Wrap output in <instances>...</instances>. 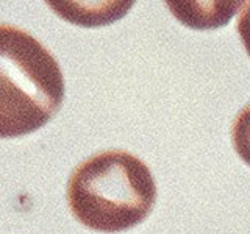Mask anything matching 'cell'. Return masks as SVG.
Listing matches in <instances>:
<instances>
[{
  "label": "cell",
  "mask_w": 250,
  "mask_h": 234,
  "mask_svg": "<svg viewBox=\"0 0 250 234\" xmlns=\"http://www.w3.org/2000/svg\"><path fill=\"white\" fill-rule=\"evenodd\" d=\"M156 200L150 169L122 150L94 155L72 172L67 203L74 217L89 230L119 233L146 220Z\"/></svg>",
  "instance_id": "cell-1"
},
{
  "label": "cell",
  "mask_w": 250,
  "mask_h": 234,
  "mask_svg": "<svg viewBox=\"0 0 250 234\" xmlns=\"http://www.w3.org/2000/svg\"><path fill=\"white\" fill-rule=\"evenodd\" d=\"M62 100L64 78L53 55L27 31L0 23V139L44 127Z\"/></svg>",
  "instance_id": "cell-2"
},
{
  "label": "cell",
  "mask_w": 250,
  "mask_h": 234,
  "mask_svg": "<svg viewBox=\"0 0 250 234\" xmlns=\"http://www.w3.org/2000/svg\"><path fill=\"white\" fill-rule=\"evenodd\" d=\"M231 139L239 158L250 166V105L242 109L234 119Z\"/></svg>",
  "instance_id": "cell-3"
},
{
  "label": "cell",
  "mask_w": 250,
  "mask_h": 234,
  "mask_svg": "<svg viewBox=\"0 0 250 234\" xmlns=\"http://www.w3.org/2000/svg\"><path fill=\"white\" fill-rule=\"evenodd\" d=\"M236 30H238V35L242 41V45H244L247 55L250 57V2L241 5Z\"/></svg>",
  "instance_id": "cell-4"
}]
</instances>
